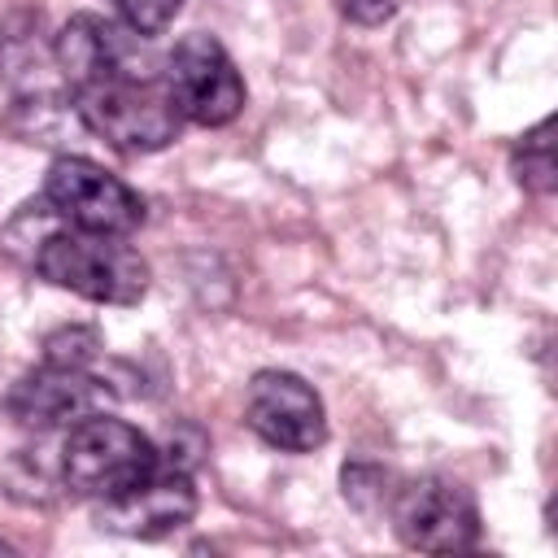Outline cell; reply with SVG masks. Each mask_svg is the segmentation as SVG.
I'll use <instances>...</instances> for the list:
<instances>
[{"label": "cell", "instance_id": "5bb4252c", "mask_svg": "<svg viewBox=\"0 0 558 558\" xmlns=\"http://www.w3.org/2000/svg\"><path fill=\"white\" fill-rule=\"evenodd\" d=\"M96 353H100V331H96V327H83V323L57 327V331H48V340H44V362H52V366L87 371Z\"/></svg>", "mask_w": 558, "mask_h": 558}, {"label": "cell", "instance_id": "6da1fadb", "mask_svg": "<svg viewBox=\"0 0 558 558\" xmlns=\"http://www.w3.org/2000/svg\"><path fill=\"white\" fill-rule=\"evenodd\" d=\"M74 113L92 135H100L109 148H118L126 157H144V153L174 144V135L183 126L166 83L135 74L131 65L78 87Z\"/></svg>", "mask_w": 558, "mask_h": 558}, {"label": "cell", "instance_id": "2e32d148", "mask_svg": "<svg viewBox=\"0 0 558 558\" xmlns=\"http://www.w3.org/2000/svg\"><path fill=\"white\" fill-rule=\"evenodd\" d=\"M340 4V13L349 17V22H357V26H379V22H388L397 9H401V0H336Z\"/></svg>", "mask_w": 558, "mask_h": 558}, {"label": "cell", "instance_id": "9c48e42d", "mask_svg": "<svg viewBox=\"0 0 558 558\" xmlns=\"http://www.w3.org/2000/svg\"><path fill=\"white\" fill-rule=\"evenodd\" d=\"M105 397V384L87 371H74V366H52L44 362L39 371L22 375L9 397H4V410L22 423V427H35V432H52V427H65L70 418H83L92 414V405Z\"/></svg>", "mask_w": 558, "mask_h": 558}, {"label": "cell", "instance_id": "8992f818", "mask_svg": "<svg viewBox=\"0 0 558 558\" xmlns=\"http://www.w3.org/2000/svg\"><path fill=\"white\" fill-rule=\"evenodd\" d=\"M388 514L401 545L418 554H462L480 541V510L471 493L440 475L401 484Z\"/></svg>", "mask_w": 558, "mask_h": 558}, {"label": "cell", "instance_id": "7a4b0ae2", "mask_svg": "<svg viewBox=\"0 0 558 558\" xmlns=\"http://www.w3.org/2000/svg\"><path fill=\"white\" fill-rule=\"evenodd\" d=\"M31 266L48 283L100 305H135L148 292V262L126 244V235L57 227L31 248Z\"/></svg>", "mask_w": 558, "mask_h": 558}, {"label": "cell", "instance_id": "e0dca14e", "mask_svg": "<svg viewBox=\"0 0 558 558\" xmlns=\"http://www.w3.org/2000/svg\"><path fill=\"white\" fill-rule=\"evenodd\" d=\"M0 549H4V545H0Z\"/></svg>", "mask_w": 558, "mask_h": 558}, {"label": "cell", "instance_id": "30bf717a", "mask_svg": "<svg viewBox=\"0 0 558 558\" xmlns=\"http://www.w3.org/2000/svg\"><path fill=\"white\" fill-rule=\"evenodd\" d=\"M52 61H57L61 78L70 83V92H78V87L131 65V44L113 22H105L96 13H74L61 26V35L52 39Z\"/></svg>", "mask_w": 558, "mask_h": 558}, {"label": "cell", "instance_id": "3957f363", "mask_svg": "<svg viewBox=\"0 0 558 558\" xmlns=\"http://www.w3.org/2000/svg\"><path fill=\"white\" fill-rule=\"evenodd\" d=\"M157 462V445L140 427L113 414H83L61 445V484L74 497L109 501L153 475Z\"/></svg>", "mask_w": 558, "mask_h": 558}, {"label": "cell", "instance_id": "8fae6325", "mask_svg": "<svg viewBox=\"0 0 558 558\" xmlns=\"http://www.w3.org/2000/svg\"><path fill=\"white\" fill-rule=\"evenodd\" d=\"M554 122H536L527 135H519L514 153H510V170L519 179V187L536 192V196H549L554 192V140H549Z\"/></svg>", "mask_w": 558, "mask_h": 558}, {"label": "cell", "instance_id": "9a60e30c", "mask_svg": "<svg viewBox=\"0 0 558 558\" xmlns=\"http://www.w3.org/2000/svg\"><path fill=\"white\" fill-rule=\"evenodd\" d=\"M113 9L122 13V22L135 35H161L174 22V13L183 9V0H113Z\"/></svg>", "mask_w": 558, "mask_h": 558}, {"label": "cell", "instance_id": "ba28073f", "mask_svg": "<svg viewBox=\"0 0 558 558\" xmlns=\"http://www.w3.org/2000/svg\"><path fill=\"white\" fill-rule=\"evenodd\" d=\"M192 514H196L192 475L183 466H161V462L135 488H126V493H118L109 501H96V523L105 532L135 536V541L170 536V532L187 527Z\"/></svg>", "mask_w": 558, "mask_h": 558}, {"label": "cell", "instance_id": "52a82bcc", "mask_svg": "<svg viewBox=\"0 0 558 558\" xmlns=\"http://www.w3.org/2000/svg\"><path fill=\"white\" fill-rule=\"evenodd\" d=\"M248 427L283 453H310L327 440V414L318 392L292 371H257L244 397Z\"/></svg>", "mask_w": 558, "mask_h": 558}, {"label": "cell", "instance_id": "5b68a950", "mask_svg": "<svg viewBox=\"0 0 558 558\" xmlns=\"http://www.w3.org/2000/svg\"><path fill=\"white\" fill-rule=\"evenodd\" d=\"M161 83L179 118L196 126H227L244 109V78L214 35H183L166 57Z\"/></svg>", "mask_w": 558, "mask_h": 558}, {"label": "cell", "instance_id": "4fadbf2b", "mask_svg": "<svg viewBox=\"0 0 558 558\" xmlns=\"http://www.w3.org/2000/svg\"><path fill=\"white\" fill-rule=\"evenodd\" d=\"M340 484H344V497L362 510V514H379V510H388L392 506V497H397V480L384 471V466H371V462H349L344 471H340Z\"/></svg>", "mask_w": 558, "mask_h": 558}, {"label": "cell", "instance_id": "277c9868", "mask_svg": "<svg viewBox=\"0 0 558 558\" xmlns=\"http://www.w3.org/2000/svg\"><path fill=\"white\" fill-rule=\"evenodd\" d=\"M44 205L78 227V231H100V235H131L144 222V201L131 192L118 174L87 157H57L44 174Z\"/></svg>", "mask_w": 558, "mask_h": 558}, {"label": "cell", "instance_id": "7c38bea8", "mask_svg": "<svg viewBox=\"0 0 558 558\" xmlns=\"http://www.w3.org/2000/svg\"><path fill=\"white\" fill-rule=\"evenodd\" d=\"M39 61V13H13L0 22V74L17 78Z\"/></svg>", "mask_w": 558, "mask_h": 558}]
</instances>
